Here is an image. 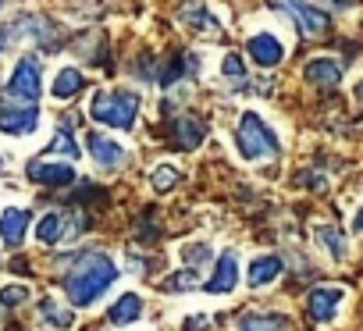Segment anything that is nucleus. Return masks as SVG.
Returning a JSON list of instances; mask_svg holds the SVG:
<instances>
[{
	"mask_svg": "<svg viewBox=\"0 0 363 331\" xmlns=\"http://www.w3.org/2000/svg\"><path fill=\"white\" fill-rule=\"evenodd\" d=\"M65 260H72V271L65 274V292L75 306H93L118 278V267L107 253H79Z\"/></svg>",
	"mask_w": 363,
	"mask_h": 331,
	"instance_id": "1",
	"label": "nucleus"
},
{
	"mask_svg": "<svg viewBox=\"0 0 363 331\" xmlns=\"http://www.w3.org/2000/svg\"><path fill=\"white\" fill-rule=\"evenodd\" d=\"M139 107H143V96L135 89H100V93H93L89 118L107 128H132Z\"/></svg>",
	"mask_w": 363,
	"mask_h": 331,
	"instance_id": "2",
	"label": "nucleus"
},
{
	"mask_svg": "<svg viewBox=\"0 0 363 331\" xmlns=\"http://www.w3.org/2000/svg\"><path fill=\"white\" fill-rule=\"evenodd\" d=\"M235 146H239V153H242L246 160H253V164H260V160H274V157L281 153V142H278L274 128H271L260 114H253V111H246V114L239 118Z\"/></svg>",
	"mask_w": 363,
	"mask_h": 331,
	"instance_id": "3",
	"label": "nucleus"
},
{
	"mask_svg": "<svg viewBox=\"0 0 363 331\" xmlns=\"http://www.w3.org/2000/svg\"><path fill=\"white\" fill-rule=\"evenodd\" d=\"M8 93H11L18 103H36V100H40V93H43V64H40L36 54H26V57L15 64V72H11V79H8Z\"/></svg>",
	"mask_w": 363,
	"mask_h": 331,
	"instance_id": "4",
	"label": "nucleus"
},
{
	"mask_svg": "<svg viewBox=\"0 0 363 331\" xmlns=\"http://www.w3.org/2000/svg\"><path fill=\"white\" fill-rule=\"evenodd\" d=\"M274 4L296 22V29H299L303 36H310V40L328 36L331 18H328V11H320L317 4H306V0H274Z\"/></svg>",
	"mask_w": 363,
	"mask_h": 331,
	"instance_id": "5",
	"label": "nucleus"
},
{
	"mask_svg": "<svg viewBox=\"0 0 363 331\" xmlns=\"http://www.w3.org/2000/svg\"><path fill=\"white\" fill-rule=\"evenodd\" d=\"M82 228H89V218H86V214H65V211H54V214H47V218L40 221L36 239H40L43 246H57V242L79 235Z\"/></svg>",
	"mask_w": 363,
	"mask_h": 331,
	"instance_id": "6",
	"label": "nucleus"
},
{
	"mask_svg": "<svg viewBox=\"0 0 363 331\" xmlns=\"http://www.w3.org/2000/svg\"><path fill=\"white\" fill-rule=\"evenodd\" d=\"M246 57L257 64V68H278L285 61V43L274 36V33H253L246 40Z\"/></svg>",
	"mask_w": 363,
	"mask_h": 331,
	"instance_id": "7",
	"label": "nucleus"
},
{
	"mask_svg": "<svg viewBox=\"0 0 363 331\" xmlns=\"http://www.w3.org/2000/svg\"><path fill=\"white\" fill-rule=\"evenodd\" d=\"M26 175H29V182L50 186V189H65L75 182V168L72 164H57V160H33L26 168Z\"/></svg>",
	"mask_w": 363,
	"mask_h": 331,
	"instance_id": "8",
	"label": "nucleus"
},
{
	"mask_svg": "<svg viewBox=\"0 0 363 331\" xmlns=\"http://www.w3.org/2000/svg\"><path fill=\"white\" fill-rule=\"evenodd\" d=\"M40 125L36 103H15V107H0V132L8 135H33Z\"/></svg>",
	"mask_w": 363,
	"mask_h": 331,
	"instance_id": "9",
	"label": "nucleus"
},
{
	"mask_svg": "<svg viewBox=\"0 0 363 331\" xmlns=\"http://www.w3.org/2000/svg\"><path fill=\"white\" fill-rule=\"evenodd\" d=\"M342 299H345V288L342 285H317L310 292V299H306V310H310V317L317 324H328V320H335Z\"/></svg>",
	"mask_w": 363,
	"mask_h": 331,
	"instance_id": "10",
	"label": "nucleus"
},
{
	"mask_svg": "<svg viewBox=\"0 0 363 331\" xmlns=\"http://www.w3.org/2000/svg\"><path fill=\"white\" fill-rule=\"evenodd\" d=\"M342 75H345V68H342L338 57H313V61H306V68H303V79H306L310 86H317V89H335V86L342 82Z\"/></svg>",
	"mask_w": 363,
	"mask_h": 331,
	"instance_id": "11",
	"label": "nucleus"
},
{
	"mask_svg": "<svg viewBox=\"0 0 363 331\" xmlns=\"http://www.w3.org/2000/svg\"><path fill=\"white\" fill-rule=\"evenodd\" d=\"M235 285H239V260H235V253L228 249V253L218 257V267H214V274L203 281V292H211V296H228Z\"/></svg>",
	"mask_w": 363,
	"mask_h": 331,
	"instance_id": "12",
	"label": "nucleus"
},
{
	"mask_svg": "<svg viewBox=\"0 0 363 331\" xmlns=\"http://www.w3.org/2000/svg\"><path fill=\"white\" fill-rule=\"evenodd\" d=\"M33 225V214L22 211V207H8L4 214H0V242H4L8 249H18L26 242V232Z\"/></svg>",
	"mask_w": 363,
	"mask_h": 331,
	"instance_id": "13",
	"label": "nucleus"
},
{
	"mask_svg": "<svg viewBox=\"0 0 363 331\" xmlns=\"http://www.w3.org/2000/svg\"><path fill=\"white\" fill-rule=\"evenodd\" d=\"M86 142H89V157L100 164L104 172H118L121 164L128 160L125 146H121V142H114V139H107V135H100V132H93Z\"/></svg>",
	"mask_w": 363,
	"mask_h": 331,
	"instance_id": "14",
	"label": "nucleus"
},
{
	"mask_svg": "<svg viewBox=\"0 0 363 331\" xmlns=\"http://www.w3.org/2000/svg\"><path fill=\"white\" fill-rule=\"evenodd\" d=\"M281 271H285V260H281V257H274V253L250 260V271H246L250 288H264V285H271L274 278H281Z\"/></svg>",
	"mask_w": 363,
	"mask_h": 331,
	"instance_id": "15",
	"label": "nucleus"
},
{
	"mask_svg": "<svg viewBox=\"0 0 363 331\" xmlns=\"http://www.w3.org/2000/svg\"><path fill=\"white\" fill-rule=\"evenodd\" d=\"M18 26L26 29L22 36H29V40L40 43V47H54V43H57V26H54V18H47V15H22Z\"/></svg>",
	"mask_w": 363,
	"mask_h": 331,
	"instance_id": "16",
	"label": "nucleus"
},
{
	"mask_svg": "<svg viewBox=\"0 0 363 331\" xmlns=\"http://www.w3.org/2000/svg\"><path fill=\"white\" fill-rule=\"evenodd\" d=\"M203 135H207V128H203V121L196 114H182L174 121V146L178 150H196L203 142Z\"/></svg>",
	"mask_w": 363,
	"mask_h": 331,
	"instance_id": "17",
	"label": "nucleus"
},
{
	"mask_svg": "<svg viewBox=\"0 0 363 331\" xmlns=\"http://www.w3.org/2000/svg\"><path fill=\"white\" fill-rule=\"evenodd\" d=\"M313 235H317V246L328 249V257H331L335 264H342V260L349 257V239H345V232H338L335 225H317Z\"/></svg>",
	"mask_w": 363,
	"mask_h": 331,
	"instance_id": "18",
	"label": "nucleus"
},
{
	"mask_svg": "<svg viewBox=\"0 0 363 331\" xmlns=\"http://www.w3.org/2000/svg\"><path fill=\"white\" fill-rule=\"evenodd\" d=\"M235 331H292L285 313H246Z\"/></svg>",
	"mask_w": 363,
	"mask_h": 331,
	"instance_id": "19",
	"label": "nucleus"
},
{
	"mask_svg": "<svg viewBox=\"0 0 363 331\" xmlns=\"http://www.w3.org/2000/svg\"><path fill=\"white\" fill-rule=\"evenodd\" d=\"M82 86H86V75H82L79 68H61V72L54 75L50 93H54V100H72Z\"/></svg>",
	"mask_w": 363,
	"mask_h": 331,
	"instance_id": "20",
	"label": "nucleus"
},
{
	"mask_svg": "<svg viewBox=\"0 0 363 331\" xmlns=\"http://www.w3.org/2000/svg\"><path fill=\"white\" fill-rule=\"evenodd\" d=\"M139 313H143V299H139V292H125L114 306H111V324H118V327H125V324H132V320H139Z\"/></svg>",
	"mask_w": 363,
	"mask_h": 331,
	"instance_id": "21",
	"label": "nucleus"
},
{
	"mask_svg": "<svg viewBox=\"0 0 363 331\" xmlns=\"http://www.w3.org/2000/svg\"><path fill=\"white\" fill-rule=\"evenodd\" d=\"M40 313H43V324L54 327V331H68V327H75V313H72L68 306H61L57 299H43V303H40Z\"/></svg>",
	"mask_w": 363,
	"mask_h": 331,
	"instance_id": "22",
	"label": "nucleus"
},
{
	"mask_svg": "<svg viewBox=\"0 0 363 331\" xmlns=\"http://www.w3.org/2000/svg\"><path fill=\"white\" fill-rule=\"evenodd\" d=\"M182 18H186L189 29H218V22H214V15L207 11L203 0H189V4L182 8Z\"/></svg>",
	"mask_w": 363,
	"mask_h": 331,
	"instance_id": "23",
	"label": "nucleus"
},
{
	"mask_svg": "<svg viewBox=\"0 0 363 331\" xmlns=\"http://www.w3.org/2000/svg\"><path fill=\"white\" fill-rule=\"evenodd\" d=\"M196 281H200L196 267H186V271L164 278V292H189V288H196Z\"/></svg>",
	"mask_w": 363,
	"mask_h": 331,
	"instance_id": "24",
	"label": "nucleus"
},
{
	"mask_svg": "<svg viewBox=\"0 0 363 331\" xmlns=\"http://www.w3.org/2000/svg\"><path fill=\"white\" fill-rule=\"evenodd\" d=\"M50 153H65V157H79L82 153V146H75V135H72V128H57L54 132V139H50V146H47Z\"/></svg>",
	"mask_w": 363,
	"mask_h": 331,
	"instance_id": "25",
	"label": "nucleus"
},
{
	"mask_svg": "<svg viewBox=\"0 0 363 331\" xmlns=\"http://www.w3.org/2000/svg\"><path fill=\"white\" fill-rule=\"evenodd\" d=\"M150 182H153L157 193H167V189H174V186L182 182V175H178V168H171V164H157Z\"/></svg>",
	"mask_w": 363,
	"mask_h": 331,
	"instance_id": "26",
	"label": "nucleus"
},
{
	"mask_svg": "<svg viewBox=\"0 0 363 331\" xmlns=\"http://www.w3.org/2000/svg\"><path fill=\"white\" fill-rule=\"evenodd\" d=\"M182 257H186L189 267L200 271V264H207V257H211V246H207V242H189L186 249H182Z\"/></svg>",
	"mask_w": 363,
	"mask_h": 331,
	"instance_id": "27",
	"label": "nucleus"
},
{
	"mask_svg": "<svg viewBox=\"0 0 363 331\" xmlns=\"http://www.w3.org/2000/svg\"><path fill=\"white\" fill-rule=\"evenodd\" d=\"M221 75L242 82V79H246V61H242L239 54H225V61H221Z\"/></svg>",
	"mask_w": 363,
	"mask_h": 331,
	"instance_id": "28",
	"label": "nucleus"
},
{
	"mask_svg": "<svg viewBox=\"0 0 363 331\" xmlns=\"http://www.w3.org/2000/svg\"><path fill=\"white\" fill-rule=\"evenodd\" d=\"M29 299V288L26 285H8V288H0V306H22Z\"/></svg>",
	"mask_w": 363,
	"mask_h": 331,
	"instance_id": "29",
	"label": "nucleus"
},
{
	"mask_svg": "<svg viewBox=\"0 0 363 331\" xmlns=\"http://www.w3.org/2000/svg\"><path fill=\"white\" fill-rule=\"evenodd\" d=\"M207 327H211L207 313H189V320H186V331H207Z\"/></svg>",
	"mask_w": 363,
	"mask_h": 331,
	"instance_id": "30",
	"label": "nucleus"
},
{
	"mask_svg": "<svg viewBox=\"0 0 363 331\" xmlns=\"http://www.w3.org/2000/svg\"><path fill=\"white\" fill-rule=\"evenodd\" d=\"M8 43H11V29H8V26H0V54L8 50Z\"/></svg>",
	"mask_w": 363,
	"mask_h": 331,
	"instance_id": "31",
	"label": "nucleus"
},
{
	"mask_svg": "<svg viewBox=\"0 0 363 331\" xmlns=\"http://www.w3.org/2000/svg\"><path fill=\"white\" fill-rule=\"evenodd\" d=\"M352 232H359L363 235V207L356 211V218H352Z\"/></svg>",
	"mask_w": 363,
	"mask_h": 331,
	"instance_id": "32",
	"label": "nucleus"
},
{
	"mask_svg": "<svg viewBox=\"0 0 363 331\" xmlns=\"http://www.w3.org/2000/svg\"><path fill=\"white\" fill-rule=\"evenodd\" d=\"M331 4H338V8H349V0H331Z\"/></svg>",
	"mask_w": 363,
	"mask_h": 331,
	"instance_id": "33",
	"label": "nucleus"
},
{
	"mask_svg": "<svg viewBox=\"0 0 363 331\" xmlns=\"http://www.w3.org/2000/svg\"><path fill=\"white\" fill-rule=\"evenodd\" d=\"M0 8H4V0H0Z\"/></svg>",
	"mask_w": 363,
	"mask_h": 331,
	"instance_id": "34",
	"label": "nucleus"
}]
</instances>
